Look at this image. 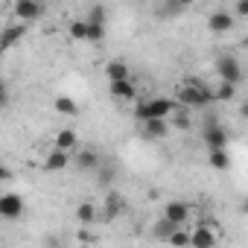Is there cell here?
Here are the masks:
<instances>
[{"label":"cell","instance_id":"8992f818","mask_svg":"<svg viewBox=\"0 0 248 248\" xmlns=\"http://www.w3.org/2000/svg\"><path fill=\"white\" fill-rule=\"evenodd\" d=\"M219 242V228L216 225H199L196 231H190V248H216Z\"/></svg>","mask_w":248,"mask_h":248},{"label":"cell","instance_id":"9a60e30c","mask_svg":"<svg viewBox=\"0 0 248 248\" xmlns=\"http://www.w3.org/2000/svg\"><path fill=\"white\" fill-rule=\"evenodd\" d=\"M76 167H79L82 172H85V170L91 172V170H99V167H102V158H99V152H96V149L85 146V149L76 155Z\"/></svg>","mask_w":248,"mask_h":248},{"label":"cell","instance_id":"6da1fadb","mask_svg":"<svg viewBox=\"0 0 248 248\" xmlns=\"http://www.w3.org/2000/svg\"><path fill=\"white\" fill-rule=\"evenodd\" d=\"M178 105L172 99H164V96H152V99H143L135 105V120L138 123H146V120H170L172 111Z\"/></svg>","mask_w":248,"mask_h":248},{"label":"cell","instance_id":"7c38bea8","mask_svg":"<svg viewBox=\"0 0 248 248\" xmlns=\"http://www.w3.org/2000/svg\"><path fill=\"white\" fill-rule=\"evenodd\" d=\"M140 132L149 140H164L170 135V123L167 120H146V123H140Z\"/></svg>","mask_w":248,"mask_h":248},{"label":"cell","instance_id":"4316f807","mask_svg":"<svg viewBox=\"0 0 248 248\" xmlns=\"http://www.w3.org/2000/svg\"><path fill=\"white\" fill-rule=\"evenodd\" d=\"M85 21H88V24H102V27H105V9H102V6H93V9L88 12Z\"/></svg>","mask_w":248,"mask_h":248},{"label":"cell","instance_id":"ac0fdd59","mask_svg":"<svg viewBox=\"0 0 248 248\" xmlns=\"http://www.w3.org/2000/svg\"><path fill=\"white\" fill-rule=\"evenodd\" d=\"M210 96H213V102H231V99L236 96V85L219 82L216 88H210Z\"/></svg>","mask_w":248,"mask_h":248},{"label":"cell","instance_id":"484cf974","mask_svg":"<svg viewBox=\"0 0 248 248\" xmlns=\"http://www.w3.org/2000/svg\"><path fill=\"white\" fill-rule=\"evenodd\" d=\"M85 24H88V21H85ZM102 38H105V27H102V24H88V41H91V44H99Z\"/></svg>","mask_w":248,"mask_h":248},{"label":"cell","instance_id":"3957f363","mask_svg":"<svg viewBox=\"0 0 248 248\" xmlns=\"http://www.w3.org/2000/svg\"><path fill=\"white\" fill-rule=\"evenodd\" d=\"M228 140H231L228 129H225L222 123L216 120V114H207L204 129H202V143L213 152V149H228Z\"/></svg>","mask_w":248,"mask_h":248},{"label":"cell","instance_id":"d6986e66","mask_svg":"<svg viewBox=\"0 0 248 248\" xmlns=\"http://www.w3.org/2000/svg\"><path fill=\"white\" fill-rule=\"evenodd\" d=\"M53 108H56V111H59L62 117H76V114H79V105H76V102H73L70 96H64V93L53 99Z\"/></svg>","mask_w":248,"mask_h":248},{"label":"cell","instance_id":"7402d4cb","mask_svg":"<svg viewBox=\"0 0 248 248\" xmlns=\"http://www.w3.org/2000/svg\"><path fill=\"white\" fill-rule=\"evenodd\" d=\"M172 231H178V225H172V222H167L164 216H161V219H158V222L152 225V236H155V239H164V242L170 239V233H172Z\"/></svg>","mask_w":248,"mask_h":248},{"label":"cell","instance_id":"f546056e","mask_svg":"<svg viewBox=\"0 0 248 248\" xmlns=\"http://www.w3.org/2000/svg\"><path fill=\"white\" fill-rule=\"evenodd\" d=\"M44 245H47V248H62L59 236H53V233H47V236H44Z\"/></svg>","mask_w":248,"mask_h":248},{"label":"cell","instance_id":"5bb4252c","mask_svg":"<svg viewBox=\"0 0 248 248\" xmlns=\"http://www.w3.org/2000/svg\"><path fill=\"white\" fill-rule=\"evenodd\" d=\"M76 143H79L76 129H59V132H56V140H53V149H59V152H70V149H76Z\"/></svg>","mask_w":248,"mask_h":248},{"label":"cell","instance_id":"277c9868","mask_svg":"<svg viewBox=\"0 0 248 248\" xmlns=\"http://www.w3.org/2000/svg\"><path fill=\"white\" fill-rule=\"evenodd\" d=\"M24 196H18V193H0V219H9V222H15V219H21L24 216Z\"/></svg>","mask_w":248,"mask_h":248},{"label":"cell","instance_id":"603a6c76","mask_svg":"<svg viewBox=\"0 0 248 248\" xmlns=\"http://www.w3.org/2000/svg\"><path fill=\"white\" fill-rule=\"evenodd\" d=\"M167 123H170L172 129H178V132H187V129L193 126V120H190V114H187V111H178V108L172 111V117H170Z\"/></svg>","mask_w":248,"mask_h":248},{"label":"cell","instance_id":"9c48e42d","mask_svg":"<svg viewBox=\"0 0 248 248\" xmlns=\"http://www.w3.org/2000/svg\"><path fill=\"white\" fill-rule=\"evenodd\" d=\"M108 93L117 102H135L138 99V85L132 79H120V82H108Z\"/></svg>","mask_w":248,"mask_h":248},{"label":"cell","instance_id":"7a4b0ae2","mask_svg":"<svg viewBox=\"0 0 248 248\" xmlns=\"http://www.w3.org/2000/svg\"><path fill=\"white\" fill-rule=\"evenodd\" d=\"M178 102H181L184 108H204V105L213 102V96H210V88H207L204 82L187 79V82L178 85Z\"/></svg>","mask_w":248,"mask_h":248},{"label":"cell","instance_id":"e0dca14e","mask_svg":"<svg viewBox=\"0 0 248 248\" xmlns=\"http://www.w3.org/2000/svg\"><path fill=\"white\" fill-rule=\"evenodd\" d=\"M67 164H70V152L53 149V152L44 158V170H47V172H62V170H67Z\"/></svg>","mask_w":248,"mask_h":248},{"label":"cell","instance_id":"d4e9b609","mask_svg":"<svg viewBox=\"0 0 248 248\" xmlns=\"http://www.w3.org/2000/svg\"><path fill=\"white\" fill-rule=\"evenodd\" d=\"M167 245H170V248H190V231H184V228L172 231L170 239H167Z\"/></svg>","mask_w":248,"mask_h":248},{"label":"cell","instance_id":"52a82bcc","mask_svg":"<svg viewBox=\"0 0 248 248\" xmlns=\"http://www.w3.org/2000/svg\"><path fill=\"white\" fill-rule=\"evenodd\" d=\"M12 15H15V21L18 24H30V21H38L41 15H44V6L41 3H35V0H18V3L12 6Z\"/></svg>","mask_w":248,"mask_h":248},{"label":"cell","instance_id":"2e32d148","mask_svg":"<svg viewBox=\"0 0 248 248\" xmlns=\"http://www.w3.org/2000/svg\"><path fill=\"white\" fill-rule=\"evenodd\" d=\"M123 207H126V202H123V196L111 190V193L105 196V204H102V216H105V219L111 222V219H117V216L123 213Z\"/></svg>","mask_w":248,"mask_h":248},{"label":"cell","instance_id":"cb8c5ba5","mask_svg":"<svg viewBox=\"0 0 248 248\" xmlns=\"http://www.w3.org/2000/svg\"><path fill=\"white\" fill-rule=\"evenodd\" d=\"M67 35H70L73 41H88V24H85V18H79V21H70V27H67Z\"/></svg>","mask_w":248,"mask_h":248},{"label":"cell","instance_id":"4dcf8cb0","mask_svg":"<svg viewBox=\"0 0 248 248\" xmlns=\"http://www.w3.org/2000/svg\"><path fill=\"white\" fill-rule=\"evenodd\" d=\"M15 178V172L9 170V167H3V164H0V181H12Z\"/></svg>","mask_w":248,"mask_h":248},{"label":"cell","instance_id":"44dd1931","mask_svg":"<svg viewBox=\"0 0 248 248\" xmlns=\"http://www.w3.org/2000/svg\"><path fill=\"white\" fill-rule=\"evenodd\" d=\"M207 164L213 167V170H228L231 167V155H228V149H213V152H207Z\"/></svg>","mask_w":248,"mask_h":248},{"label":"cell","instance_id":"1f68e13d","mask_svg":"<svg viewBox=\"0 0 248 248\" xmlns=\"http://www.w3.org/2000/svg\"><path fill=\"white\" fill-rule=\"evenodd\" d=\"M76 239H79V242H91V239H93V233H91V231H85V228H82V231H79V233H76Z\"/></svg>","mask_w":248,"mask_h":248},{"label":"cell","instance_id":"5b68a950","mask_svg":"<svg viewBox=\"0 0 248 248\" xmlns=\"http://www.w3.org/2000/svg\"><path fill=\"white\" fill-rule=\"evenodd\" d=\"M216 73H219V82H228V85H239L242 82V64L233 56H222L216 62Z\"/></svg>","mask_w":248,"mask_h":248},{"label":"cell","instance_id":"ffe728a7","mask_svg":"<svg viewBox=\"0 0 248 248\" xmlns=\"http://www.w3.org/2000/svg\"><path fill=\"white\" fill-rule=\"evenodd\" d=\"M96 216H99V213H96V204H93V202H79V204H76V219H79V225H91Z\"/></svg>","mask_w":248,"mask_h":248},{"label":"cell","instance_id":"4fadbf2b","mask_svg":"<svg viewBox=\"0 0 248 248\" xmlns=\"http://www.w3.org/2000/svg\"><path fill=\"white\" fill-rule=\"evenodd\" d=\"M105 79L108 82H120V79H132V67L123 62V59H114L105 64Z\"/></svg>","mask_w":248,"mask_h":248},{"label":"cell","instance_id":"8fae6325","mask_svg":"<svg viewBox=\"0 0 248 248\" xmlns=\"http://www.w3.org/2000/svg\"><path fill=\"white\" fill-rule=\"evenodd\" d=\"M233 24H236V21H233V15H231L228 9H216V12L207 18V30H210V32H216V35L231 32V30H233Z\"/></svg>","mask_w":248,"mask_h":248},{"label":"cell","instance_id":"d6a6232c","mask_svg":"<svg viewBox=\"0 0 248 248\" xmlns=\"http://www.w3.org/2000/svg\"><path fill=\"white\" fill-rule=\"evenodd\" d=\"M99 175H102V181H111V178H114V170H108V167H99Z\"/></svg>","mask_w":248,"mask_h":248},{"label":"cell","instance_id":"ba28073f","mask_svg":"<svg viewBox=\"0 0 248 248\" xmlns=\"http://www.w3.org/2000/svg\"><path fill=\"white\" fill-rule=\"evenodd\" d=\"M27 35V27L24 24H6L3 30H0V53H6L12 47H18Z\"/></svg>","mask_w":248,"mask_h":248},{"label":"cell","instance_id":"30bf717a","mask_svg":"<svg viewBox=\"0 0 248 248\" xmlns=\"http://www.w3.org/2000/svg\"><path fill=\"white\" fill-rule=\"evenodd\" d=\"M187 216H190V204L187 202H178V199H172V202H167L164 204V219L167 222H172V225H184L187 222Z\"/></svg>","mask_w":248,"mask_h":248},{"label":"cell","instance_id":"f1b7e54d","mask_svg":"<svg viewBox=\"0 0 248 248\" xmlns=\"http://www.w3.org/2000/svg\"><path fill=\"white\" fill-rule=\"evenodd\" d=\"M231 15H233V21H236V18H245V15H248V3H245V0H239V3L233 6V12H231Z\"/></svg>","mask_w":248,"mask_h":248},{"label":"cell","instance_id":"83f0119b","mask_svg":"<svg viewBox=\"0 0 248 248\" xmlns=\"http://www.w3.org/2000/svg\"><path fill=\"white\" fill-rule=\"evenodd\" d=\"M9 105V85L0 79V108H6Z\"/></svg>","mask_w":248,"mask_h":248}]
</instances>
